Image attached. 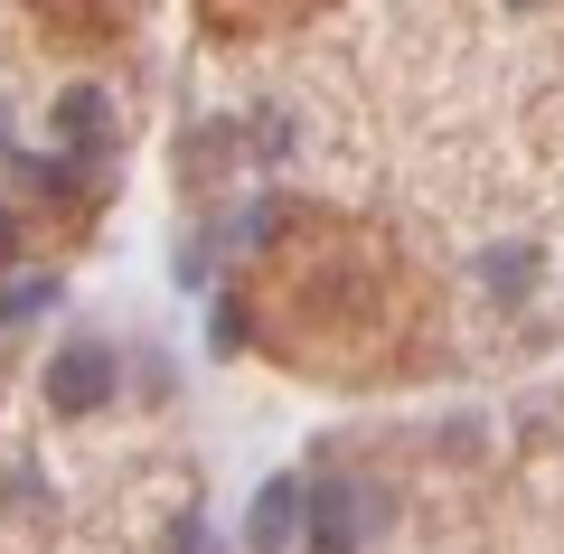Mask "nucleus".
<instances>
[{
    "label": "nucleus",
    "mask_w": 564,
    "mask_h": 554,
    "mask_svg": "<svg viewBox=\"0 0 564 554\" xmlns=\"http://www.w3.org/2000/svg\"><path fill=\"white\" fill-rule=\"evenodd\" d=\"M377 517H386V498H377V489H358V479H321V489H311L302 535H311V554H358Z\"/></svg>",
    "instance_id": "f257e3e1"
},
{
    "label": "nucleus",
    "mask_w": 564,
    "mask_h": 554,
    "mask_svg": "<svg viewBox=\"0 0 564 554\" xmlns=\"http://www.w3.org/2000/svg\"><path fill=\"white\" fill-rule=\"evenodd\" d=\"M47 404H57L66 423L104 414V404H113V348H104V338H66V348L47 357Z\"/></svg>",
    "instance_id": "f03ea898"
},
{
    "label": "nucleus",
    "mask_w": 564,
    "mask_h": 554,
    "mask_svg": "<svg viewBox=\"0 0 564 554\" xmlns=\"http://www.w3.org/2000/svg\"><path fill=\"white\" fill-rule=\"evenodd\" d=\"M302 517H311V489H302V479H263V489H254V517H245V554H282L292 535H302Z\"/></svg>",
    "instance_id": "7ed1b4c3"
},
{
    "label": "nucleus",
    "mask_w": 564,
    "mask_h": 554,
    "mask_svg": "<svg viewBox=\"0 0 564 554\" xmlns=\"http://www.w3.org/2000/svg\"><path fill=\"white\" fill-rule=\"evenodd\" d=\"M536 273H545V254H536V245H489V254H480L489 301H527V292H536Z\"/></svg>",
    "instance_id": "20e7f679"
},
{
    "label": "nucleus",
    "mask_w": 564,
    "mask_h": 554,
    "mask_svg": "<svg viewBox=\"0 0 564 554\" xmlns=\"http://www.w3.org/2000/svg\"><path fill=\"white\" fill-rule=\"evenodd\" d=\"M57 132H66V151H95V141H104V95H95V85H76V95L57 104Z\"/></svg>",
    "instance_id": "39448f33"
},
{
    "label": "nucleus",
    "mask_w": 564,
    "mask_h": 554,
    "mask_svg": "<svg viewBox=\"0 0 564 554\" xmlns=\"http://www.w3.org/2000/svg\"><path fill=\"white\" fill-rule=\"evenodd\" d=\"M47 301H57V282H47V273H29V282H0V329H10V319H39Z\"/></svg>",
    "instance_id": "423d86ee"
},
{
    "label": "nucleus",
    "mask_w": 564,
    "mask_h": 554,
    "mask_svg": "<svg viewBox=\"0 0 564 554\" xmlns=\"http://www.w3.org/2000/svg\"><path fill=\"white\" fill-rule=\"evenodd\" d=\"M20 254V217H10V207H0V263Z\"/></svg>",
    "instance_id": "0eeeda50"
}]
</instances>
